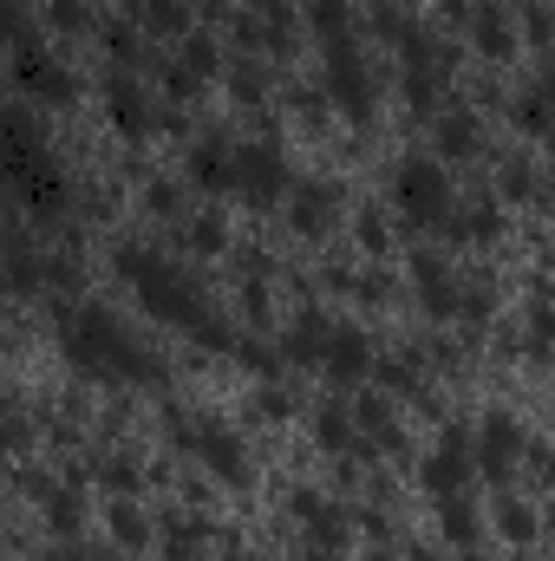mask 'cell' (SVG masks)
I'll return each mask as SVG.
<instances>
[{"instance_id":"1","label":"cell","mask_w":555,"mask_h":561,"mask_svg":"<svg viewBox=\"0 0 555 561\" xmlns=\"http://www.w3.org/2000/svg\"><path fill=\"white\" fill-rule=\"evenodd\" d=\"M66 353H72V366H86V373H99V379H150L157 373V359L138 353V340L118 327V313H105V307H79L72 320H66Z\"/></svg>"},{"instance_id":"2","label":"cell","mask_w":555,"mask_h":561,"mask_svg":"<svg viewBox=\"0 0 555 561\" xmlns=\"http://www.w3.org/2000/svg\"><path fill=\"white\" fill-rule=\"evenodd\" d=\"M118 275L138 287V300L157 313V320H170V327H190V333H203L216 313L203 307V294H196V280L183 275V268H170L163 255H150V249H118Z\"/></svg>"},{"instance_id":"3","label":"cell","mask_w":555,"mask_h":561,"mask_svg":"<svg viewBox=\"0 0 555 561\" xmlns=\"http://www.w3.org/2000/svg\"><path fill=\"white\" fill-rule=\"evenodd\" d=\"M393 196H399V216L418 229H438L451 216V176L431 163V157H406L399 176H393Z\"/></svg>"},{"instance_id":"4","label":"cell","mask_w":555,"mask_h":561,"mask_svg":"<svg viewBox=\"0 0 555 561\" xmlns=\"http://www.w3.org/2000/svg\"><path fill=\"white\" fill-rule=\"evenodd\" d=\"M471 463H477V437L457 424V431H444V437H438V450L418 463V483L444 503V496H457V490L471 483Z\"/></svg>"},{"instance_id":"5","label":"cell","mask_w":555,"mask_h":561,"mask_svg":"<svg viewBox=\"0 0 555 561\" xmlns=\"http://www.w3.org/2000/svg\"><path fill=\"white\" fill-rule=\"evenodd\" d=\"M236 196H249L256 209L287 196V157L275 144H242L236 150Z\"/></svg>"},{"instance_id":"6","label":"cell","mask_w":555,"mask_h":561,"mask_svg":"<svg viewBox=\"0 0 555 561\" xmlns=\"http://www.w3.org/2000/svg\"><path fill=\"white\" fill-rule=\"evenodd\" d=\"M327 92H333V105H340L347 118H366V112H373V72L360 66L353 39L327 53Z\"/></svg>"},{"instance_id":"7","label":"cell","mask_w":555,"mask_h":561,"mask_svg":"<svg viewBox=\"0 0 555 561\" xmlns=\"http://www.w3.org/2000/svg\"><path fill=\"white\" fill-rule=\"evenodd\" d=\"M517 457H523V424L510 419V412H490V419H484V437H477V470H484L490 483H510Z\"/></svg>"},{"instance_id":"8","label":"cell","mask_w":555,"mask_h":561,"mask_svg":"<svg viewBox=\"0 0 555 561\" xmlns=\"http://www.w3.org/2000/svg\"><path fill=\"white\" fill-rule=\"evenodd\" d=\"M412 280H418V300H424V313H438V320H457V313H477V300L451 280V268L438 262V255H418L412 262Z\"/></svg>"},{"instance_id":"9","label":"cell","mask_w":555,"mask_h":561,"mask_svg":"<svg viewBox=\"0 0 555 561\" xmlns=\"http://www.w3.org/2000/svg\"><path fill=\"white\" fill-rule=\"evenodd\" d=\"M177 437H183V450H196L216 477H242V444L223 431V424H203V419H177Z\"/></svg>"},{"instance_id":"10","label":"cell","mask_w":555,"mask_h":561,"mask_svg":"<svg viewBox=\"0 0 555 561\" xmlns=\"http://www.w3.org/2000/svg\"><path fill=\"white\" fill-rule=\"evenodd\" d=\"M13 176H20V190H26L39 209L66 196V183H59V163H53V157H39V150L20 138V131H13Z\"/></svg>"},{"instance_id":"11","label":"cell","mask_w":555,"mask_h":561,"mask_svg":"<svg viewBox=\"0 0 555 561\" xmlns=\"http://www.w3.org/2000/svg\"><path fill=\"white\" fill-rule=\"evenodd\" d=\"M236 150H242V144L203 138L190 150V183H196V190H236Z\"/></svg>"},{"instance_id":"12","label":"cell","mask_w":555,"mask_h":561,"mask_svg":"<svg viewBox=\"0 0 555 561\" xmlns=\"http://www.w3.org/2000/svg\"><path fill=\"white\" fill-rule=\"evenodd\" d=\"M287 203H294V229L301 236H327L333 209H340V190L333 183H301V190H287Z\"/></svg>"},{"instance_id":"13","label":"cell","mask_w":555,"mask_h":561,"mask_svg":"<svg viewBox=\"0 0 555 561\" xmlns=\"http://www.w3.org/2000/svg\"><path fill=\"white\" fill-rule=\"evenodd\" d=\"M327 379H366V366H373V346H366V333L360 327H333V340H327Z\"/></svg>"},{"instance_id":"14","label":"cell","mask_w":555,"mask_h":561,"mask_svg":"<svg viewBox=\"0 0 555 561\" xmlns=\"http://www.w3.org/2000/svg\"><path fill=\"white\" fill-rule=\"evenodd\" d=\"M517 26H510V13L503 7H477V20H471V46L484 53V59H510L517 53Z\"/></svg>"},{"instance_id":"15","label":"cell","mask_w":555,"mask_h":561,"mask_svg":"<svg viewBox=\"0 0 555 561\" xmlns=\"http://www.w3.org/2000/svg\"><path fill=\"white\" fill-rule=\"evenodd\" d=\"M497 229H503V216H497L490 196H477V203H464V209L444 216V236L451 242H497Z\"/></svg>"},{"instance_id":"16","label":"cell","mask_w":555,"mask_h":561,"mask_svg":"<svg viewBox=\"0 0 555 561\" xmlns=\"http://www.w3.org/2000/svg\"><path fill=\"white\" fill-rule=\"evenodd\" d=\"M105 99H112V118H118V131H125V138H144V131L157 125V105L144 99L132 79H112V92H105Z\"/></svg>"},{"instance_id":"17","label":"cell","mask_w":555,"mask_h":561,"mask_svg":"<svg viewBox=\"0 0 555 561\" xmlns=\"http://www.w3.org/2000/svg\"><path fill=\"white\" fill-rule=\"evenodd\" d=\"M327 340H333V320H327V313H301V320L287 327V340H281V353L307 366V359H327Z\"/></svg>"},{"instance_id":"18","label":"cell","mask_w":555,"mask_h":561,"mask_svg":"<svg viewBox=\"0 0 555 561\" xmlns=\"http://www.w3.org/2000/svg\"><path fill=\"white\" fill-rule=\"evenodd\" d=\"M20 85H33V92H46V99H72V79H66V66H46V59H33V53H20Z\"/></svg>"},{"instance_id":"19","label":"cell","mask_w":555,"mask_h":561,"mask_svg":"<svg viewBox=\"0 0 555 561\" xmlns=\"http://www.w3.org/2000/svg\"><path fill=\"white\" fill-rule=\"evenodd\" d=\"M307 20H314V33H320L327 46H347V33H353V7H347V0H314Z\"/></svg>"},{"instance_id":"20","label":"cell","mask_w":555,"mask_h":561,"mask_svg":"<svg viewBox=\"0 0 555 561\" xmlns=\"http://www.w3.org/2000/svg\"><path fill=\"white\" fill-rule=\"evenodd\" d=\"M438 150H444V157H471V150H477V118L451 112V118L438 125Z\"/></svg>"},{"instance_id":"21","label":"cell","mask_w":555,"mask_h":561,"mask_svg":"<svg viewBox=\"0 0 555 561\" xmlns=\"http://www.w3.org/2000/svg\"><path fill=\"white\" fill-rule=\"evenodd\" d=\"M438 516H444V536H451L457 549H471V542H477V516H471L457 496H444V510H438Z\"/></svg>"},{"instance_id":"22","label":"cell","mask_w":555,"mask_h":561,"mask_svg":"<svg viewBox=\"0 0 555 561\" xmlns=\"http://www.w3.org/2000/svg\"><path fill=\"white\" fill-rule=\"evenodd\" d=\"M517 125L543 138V131H555V105L543 99V92H536V99H523V105H517Z\"/></svg>"},{"instance_id":"23","label":"cell","mask_w":555,"mask_h":561,"mask_svg":"<svg viewBox=\"0 0 555 561\" xmlns=\"http://www.w3.org/2000/svg\"><path fill=\"white\" fill-rule=\"evenodd\" d=\"M314 431H320L327 450H347V412H340V405H327V412L314 419Z\"/></svg>"},{"instance_id":"24","label":"cell","mask_w":555,"mask_h":561,"mask_svg":"<svg viewBox=\"0 0 555 561\" xmlns=\"http://www.w3.org/2000/svg\"><path fill=\"white\" fill-rule=\"evenodd\" d=\"M144 20H150L157 33H183V7H177V0H150V7H144Z\"/></svg>"},{"instance_id":"25","label":"cell","mask_w":555,"mask_h":561,"mask_svg":"<svg viewBox=\"0 0 555 561\" xmlns=\"http://www.w3.org/2000/svg\"><path fill=\"white\" fill-rule=\"evenodd\" d=\"M503 536H510V542H530V536H536V516H530L523 503H503Z\"/></svg>"},{"instance_id":"26","label":"cell","mask_w":555,"mask_h":561,"mask_svg":"<svg viewBox=\"0 0 555 561\" xmlns=\"http://www.w3.org/2000/svg\"><path fill=\"white\" fill-rule=\"evenodd\" d=\"M190 242H196V249H209V255H216V249H223V242H229V236H223V222H216V216H203V222H190Z\"/></svg>"},{"instance_id":"27","label":"cell","mask_w":555,"mask_h":561,"mask_svg":"<svg viewBox=\"0 0 555 561\" xmlns=\"http://www.w3.org/2000/svg\"><path fill=\"white\" fill-rule=\"evenodd\" d=\"M386 386H393V392H418V366L412 359H393V366H386Z\"/></svg>"},{"instance_id":"28","label":"cell","mask_w":555,"mask_h":561,"mask_svg":"<svg viewBox=\"0 0 555 561\" xmlns=\"http://www.w3.org/2000/svg\"><path fill=\"white\" fill-rule=\"evenodd\" d=\"M503 190H510V196H530V190H536V176H530L523 163H510V170H503Z\"/></svg>"},{"instance_id":"29","label":"cell","mask_w":555,"mask_h":561,"mask_svg":"<svg viewBox=\"0 0 555 561\" xmlns=\"http://www.w3.org/2000/svg\"><path fill=\"white\" fill-rule=\"evenodd\" d=\"M530 39H555V7H536L530 13Z\"/></svg>"},{"instance_id":"30","label":"cell","mask_w":555,"mask_h":561,"mask_svg":"<svg viewBox=\"0 0 555 561\" xmlns=\"http://www.w3.org/2000/svg\"><path fill=\"white\" fill-rule=\"evenodd\" d=\"M360 242H366V249H386V222H380V216H360Z\"/></svg>"},{"instance_id":"31","label":"cell","mask_w":555,"mask_h":561,"mask_svg":"<svg viewBox=\"0 0 555 561\" xmlns=\"http://www.w3.org/2000/svg\"><path fill=\"white\" fill-rule=\"evenodd\" d=\"M236 99H262V79H256V66H242V72H236Z\"/></svg>"},{"instance_id":"32","label":"cell","mask_w":555,"mask_h":561,"mask_svg":"<svg viewBox=\"0 0 555 561\" xmlns=\"http://www.w3.org/2000/svg\"><path fill=\"white\" fill-rule=\"evenodd\" d=\"M53 13H59V26H86L79 20V0H53Z\"/></svg>"},{"instance_id":"33","label":"cell","mask_w":555,"mask_h":561,"mask_svg":"<svg viewBox=\"0 0 555 561\" xmlns=\"http://www.w3.org/2000/svg\"><path fill=\"white\" fill-rule=\"evenodd\" d=\"M543 99H550V105H555V72H550V85H543Z\"/></svg>"},{"instance_id":"34","label":"cell","mask_w":555,"mask_h":561,"mask_svg":"<svg viewBox=\"0 0 555 561\" xmlns=\"http://www.w3.org/2000/svg\"><path fill=\"white\" fill-rule=\"evenodd\" d=\"M256 7H275V13H281V0H256Z\"/></svg>"},{"instance_id":"35","label":"cell","mask_w":555,"mask_h":561,"mask_svg":"<svg viewBox=\"0 0 555 561\" xmlns=\"http://www.w3.org/2000/svg\"><path fill=\"white\" fill-rule=\"evenodd\" d=\"M543 196H550V209H555V183H550V190H543Z\"/></svg>"},{"instance_id":"36","label":"cell","mask_w":555,"mask_h":561,"mask_svg":"<svg viewBox=\"0 0 555 561\" xmlns=\"http://www.w3.org/2000/svg\"><path fill=\"white\" fill-rule=\"evenodd\" d=\"M105 561H125V556H105Z\"/></svg>"}]
</instances>
